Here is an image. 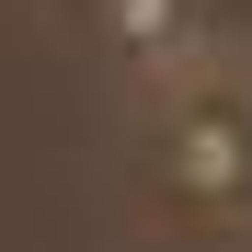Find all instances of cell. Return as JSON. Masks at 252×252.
I'll return each mask as SVG.
<instances>
[{
  "label": "cell",
  "mask_w": 252,
  "mask_h": 252,
  "mask_svg": "<svg viewBox=\"0 0 252 252\" xmlns=\"http://www.w3.org/2000/svg\"><path fill=\"white\" fill-rule=\"evenodd\" d=\"M160 184L252 206V92H195L172 115V138H160Z\"/></svg>",
  "instance_id": "6da1fadb"
},
{
  "label": "cell",
  "mask_w": 252,
  "mask_h": 252,
  "mask_svg": "<svg viewBox=\"0 0 252 252\" xmlns=\"http://www.w3.org/2000/svg\"><path fill=\"white\" fill-rule=\"evenodd\" d=\"M103 23H115L138 58H172V46H195V0H103Z\"/></svg>",
  "instance_id": "7a4b0ae2"
}]
</instances>
